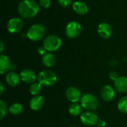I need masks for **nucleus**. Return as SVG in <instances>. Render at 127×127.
I'll return each instance as SVG.
<instances>
[{
    "mask_svg": "<svg viewBox=\"0 0 127 127\" xmlns=\"http://www.w3.org/2000/svg\"><path fill=\"white\" fill-rule=\"evenodd\" d=\"M39 11V6L34 0H22L18 5V13L25 19L34 17Z\"/></svg>",
    "mask_w": 127,
    "mask_h": 127,
    "instance_id": "1",
    "label": "nucleus"
},
{
    "mask_svg": "<svg viewBox=\"0 0 127 127\" xmlns=\"http://www.w3.org/2000/svg\"><path fill=\"white\" fill-rule=\"evenodd\" d=\"M80 105L88 111H94L99 106L98 99L92 94H85L81 97Z\"/></svg>",
    "mask_w": 127,
    "mask_h": 127,
    "instance_id": "2",
    "label": "nucleus"
},
{
    "mask_svg": "<svg viewBox=\"0 0 127 127\" xmlns=\"http://www.w3.org/2000/svg\"><path fill=\"white\" fill-rule=\"evenodd\" d=\"M45 33V28L41 24H35L31 26L27 31V36L31 41L36 42L42 39Z\"/></svg>",
    "mask_w": 127,
    "mask_h": 127,
    "instance_id": "3",
    "label": "nucleus"
},
{
    "mask_svg": "<svg viewBox=\"0 0 127 127\" xmlns=\"http://www.w3.org/2000/svg\"><path fill=\"white\" fill-rule=\"evenodd\" d=\"M57 81V77L54 72L50 70H44L39 74L38 82L45 86H52Z\"/></svg>",
    "mask_w": 127,
    "mask_h": 127,
    "instance_id": "4",
    "label": "nucleus"
},
{
    "mask_svg": "<svg viewBox=\"0 0 127 127\" xmlns=\"http://www.w3.org/2000/svg\"><path fill=\"white\" fill-rule=\"evenodd\" d=\"M62 45L61 39L57 35H49L43 41V47L48 51L52 52L58 50Z\"/></svg>",
    "mask_w": 127,
    "mask_h": 127,
    "instance_id": "5",
    "label": "nucleus"
},
{
    "mask_svg": "<svg viewBox=\"0 0 127 127\" xmlns=\"http://www.w3.org/2000/svg\"><path fill=\"white\" fill-rule=\"evenodd\" d=\"M81 31V25L76 21L70 22L65 27V34L70 39H74L77 37L80 34Z\"/></svg>",
    "mask_w": 127,
    "mask_h": 127,
    "instance_id": "6",
    "label": "nucleus"
},
{
    "mask_svg": "<svg viewBox=\"0 0 127 127\" xmlns=\"http://www.w3.org/2000/svg\"><path fill=\"white\" fill-rule=\"evenodd\" d=\"M23 27V22L20 18L15 17L10 19L7 25V29L10 33H16L19 32Z\"/></svg>",
    "mask_w": 127,
    "mask_h": 127,
    "instance_id": "7",
    "label": "nucleus"
},
{
    "mask_svg": "<svg viewBox=\"0 0 127 127\" xmlns=\"http://www.w3.org/2000/svg\"><path fill=\"white\" fill-rule=\"evenodd\" d=\"M81 122L86 126H93L97 124L98 121L97 115L92 111H87L81 114Z\"/></svg>",
    "mask_w": 127,
    "mask_h": 127,
    "instance_id": "8",
    "label": "nucleus"
},
{
    "mask_svg": "<svg viewBox=\"0 0 127 127\" xmlns=\"http://www.w3.org/2000/svg\"><path fill=\"white\" fill-rule=\"evenodd\" d=\"M97 33L103 39L109 38L112 34V28L107 22H102L97 27Z\"/></svg>",
    "mask_w": 127,
    "mask_h": 127,
    "instance_id": "9",
    "label": "nucleus"
},
{
    "mask_svg": "<svg viewBox=\"0 0 127 127\" xmlns=\"http://www.w3.org/2000/svg\"><path fill=\"white\" fill-rule=\"evenodd\" d=\"M65 96L67 99L71 103H77L80 99H81L80 91L74 86L69 87L65 92Z\"/></svg>",
    "mask_w": 127,
    "mask_h": 127,
    "instance_id": "10",
    "label": "nucleus"
},
{
    "mask_svg": "<svg viewBox=\"0 0 127 127\" xmlns=\"http://www.w3.org/2000/svg\"><path fill=\"white\" fill-rule=\"evenodd\" d=\"M20 78L21 80L26 83H34L36 79V76L34 73V71H33L31 69H24L21 71L20 73Z\"/></svg>",
    "mask_w": 127,
    "mask_h": 127,
    "instance_id": "11",
    "label": "nucleus"
},
{
    "mask_svg": "<svg viewBox=\"0 0 127 127\" xmlns=\"http://www.w3.org/2000/svg\"><path fill=\"white\" fill-rule=\"evenodd\" d=\"M100 95H101L102 98L104 100L109 102V101H111L114 99L115 95V92L111 86L106 85L102 88L101 92H100Z\"/></svg>",
    "mask_w": 127,
    "mask_h": 127,
    "instance_id": "12",
    "label": "nucleus"
},
{
    "mask_svg": "<svg viewBox=\"0 0 127 127\" xmlns=\"http://www.w3.org/2000/svg\"><path fill=\"white\" fill-rule=\"evenodd\" d=\"M44 103H45V100L43 97L36 95L31 98L30 101V107L33 111H38L43 106Z\"/></svg>",
    "mask_w": 127,
    "mask_h": 127,
    "instance_id": "13",
    "label": "nucleus"
},
{
    "mask_svg": "<svg viewBox=\"0 0 127 127\" xmlns=\"http://www.w3.org/2000/svg\"><path fill=\"white\" fill-rule=\"evenodd\" d=\"M72 8L75 11V13L80 15H85L89 11V7L87 4L81 1H77L73 3Z\"/></svg>",
    "mask_w": 127,
    "mask_h": 127,
    "instance_id": "14",
    "label": "nucleus"
},
{
    "mask_svg": "<svg viewBox=\"0 0 127 127\" xmlns=\"http://www.w3.org/2000/svg\"><path fill=\"white\" fill-rule=\"evenodd\" d=\"M115 87L116 90L121 93L127 92V77H119L115 81Z\"/></svg>",
    "mask_w": 127,
    "mask_h": 127,
    "instance_id": "15",
    "label": "nucleus"
},
{
    "mask_svg": "<svg viewBox=\"0 0 127 127\" xmlns=\"http://www.w3.org/2000/svg\"><path fill=\"white\" fill-rule=\"evenodd\" d=\"M20 79H21L20 76H19L17 73L12 71L7 73V74L6 75V81L7 84L13 87L18 86V84L19 83Z\"/></svg>",
    "mask_w": 127,
    "mask_h": 127,
    "instance_id": "16",
    "label": "nucleus"
},
{
    "mask_svg": "<svg viewBox=\"0 0 127 127\" xmlns=\"http://www.w3.org/2000/svg\"><path fill=\"white\" fill-rule=\"evenodd\" d=\"M10 63L9 58L4 54L0 56V73L3 74L8 70H10Z\"/></svg>",
    "mask_w": 127,
    "mask_h": 127,
    "instance_id": "17",
    "label": "nucleus"
},
{
    "mask_svg": "<svg viewBox=\"0 0 127 127\" xmlns=\"http://www.w3.org/2000/svg\"><path fill=\"white\" fill-rule=\"evenodd\" d=\"M42 63L44 64V65H45L46 67H53L55 63H56V59L55 57L54 56V54H52L51 53H46L42 56Z\"/></svg>",
    "mask_w": 127,
    "mask_h": 127,
    "instance_id": "18",
    "label": "nucleus"
},
{
    "mask_svg": "<svg viewBox=\"0 0 127 127\" xmlns=\"http://www.w3.org/2000/svg\"><path fill=\"white\" fill-rule=\"evenodd\" d=\"M82 106L77 103H72L70 106H69V113L73 115V116H78L80 115H81L82 113Z\"/></svg>",
    "mask_w": 127,
    "mask_h": 127,
    "instance_id": "19",
    "label": "nucleus"
},
{
    "mask_svg": "<svg viewBox=\"0 0 127 127\" xmlns=\"http://www.w3.org/2000/svg\"><path fill=\"white\" fill-rule=\"evenodd\" d=\"M42 84L39 83V82H34L33 83L30 88H29V91H30V93L32 95H37L38 94H39V92H41L42 90Z\"/></svg>",
    "mask_w": 127,
    "mask_h": 127,
    "instance_id": "20",
    "label": "nucleus"
},
{
    "mask_svg": "<svg viewBox=\"0 0 127 127\" xmlns=\"http://www.w3.org/2000/svg\"><path fill=\"white\" fill-rule=\"evenodd\" d=\"M118 109L122 113H127V96L120 99L118 103Z\"/></svg>",
    "mask_w": 127,
    "mask_h": 127,
    "instance_id": "21",
    "label": "nucleus"
},
{
    "mask_svg": "<svg viewBox=\"0 0 127 127\" xmlns=\"http://www.w3.org/2000/svg\"><path fill=\"white\" fill-rule=\"evenodd\" d=\"M22 106L19 103H14L9 108V112L14 115H17L22 112Z\"/></svg>",
    "mask_w": 127,
    "mask_h": 127,
    "instance_id": "22",
    "label": "nucleus"
},
{
    "mask_svg": "<svg viewBox=\"0 0 127 127\" xmlns=\"http://www.w3.org/2000/svg\"><path fill=\"white\" fill-rule=\"evenodd\" d=\"M7 106L4 100H0V118L2 119L7 114Z\"/></svg>",
    "mask_w": 127,
    "mask_h": 127,
    "instance_id": "23",
    "label": "nucleus"
},
{
    "mask_svg": "<svg viewBox=\"0 0 127 127\" xmlns=\"http://www.w3.org/2000/svg\"><path fill=\"white\" fill-rule=\"evenodd\" d=\"M57 1L63 7H68L71 4L72 0H57Z\"/></svg>",
    "mask_w": 127,
    "mask_h": 127,
    "instance_id": "24",
    "label": "nucleus"
},
{
    "mask_svg": "<svg viewBox=\"0 0 127 127\" xmlns=\"http://www.w3.org/2000/svg\"><path fill=\"white\" fill-rule=\"evenodd\" d=\"M39 4L43 8H48L51 5L50 0H39Z\"/></svg>",
    "mask_w": 127,
    "mask_h": 127,
    "instance_id": "25",
    "label": "nucleus"
},
{
    "mask_svg": "<svg viewBox=\"0 0 127 127\" xmlns=\"http://www.w3.org/2000/svg\"><path fill=\"white\" fill-rule=\"evenodd\" d=\"M109 77H110V79H111L112 80L115 81L119 77H118V74H117L115 71H112V72H110V74H109Z\"/></svg>",
    "mask_w": 127,
    "mask_h": 127,
    "instance_id": "26",
    "label": "nucleus"
},
{
    "mask_svg": "<svg viewBox=\"0 0 127 127\" xmlns=\"http://www.w3.org/2000/svg\"><path fill=\"white\" fill-rule=\"evenodd\" d=\"M97 125L98 127H105V126H106V122H105L104 120L100 119V120H98L97 121Z\"/></svg>",
    "mask_w": 127,
    "mask_h": 127,
    "instance_id": "27",
    "label": "nucleus"
},
{
    "mask_svg": "<svg viewBox=\"0 0 127 127\" xmlns=\"http://www.w3.org/2000/svg\"><path fill=\"white\" fill-rule=\"evenodd\" d=\"M45 51H46V50L45 49V48H44L43 46H42V47L41 46V47H39V48H38V53H39V54L42 55V56H43L45 54H46V53H45Z\"/></svg>",
    "mask_w": 127,
    "mask_h": 127,
    "instance_id": "28",
    "label": "nucleus"
},
{
    "mask_svg": "<svg viewBox=\"0 0 127 127\" xmlns=\"http://www.w3.org/2000/svg\"><path fill=\"white\" fill-rule=\"evenodd\" d=\"M0 88H1L0 94H1V95H2V94H3V92H4V85H3V83H0Z\"/></svg>",
    "mask_w": 127,
    "mask_h": 127,
    "instance_id": "29",
    "label": "nucleus"
},
{
    "mask_svg": "<svg viewBox=\"0 0 127 127\" xmlns=\"http://www.w3.org/2000/svg\"><path fill=\"white\" fill-rule=\"evenodd\" d=\"M0 45H1L0 51L2 52V51H3V49H4V42H3V40H1V41H0Z\"/></svg>",
    "mask_w": 127,
    "mask_h": 127,
    "instance_id": "30",
    "label": "nucleus"
},
{
    "mask_svg": "<svg viewBox=\"0 0 127 127\" xmlns=\"http://www.w3.org/2000/svg\"><path fill=\"white\" fill-rule=\"evenodd\" d=\"M75 127V126H73V127Z\"/></svg>",
    "mask_w": 127,
    "mask_h": 127,
    "instance_id": "31",
    "label": "nucleus"
},
{
    "mask_svg": "<svg viewBox=\"0 0 127 127\" xmlns=\"http://www.w3.org/2000/svg\"></svg>",
    "mask_w": 127,
    "mask_h": 127,
    "instance_id": "32",
    "label": "nucleus"
}]
</instances>
